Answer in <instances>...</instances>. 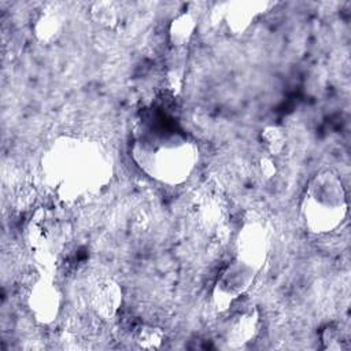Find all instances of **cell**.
<instances>
[{
  "label": "cell",
  "instance_id": "30bf717a",
  "mask_svg": "<svg viewBox=\"0 0 351 351\" xmlns=\"http://www.w3.org/2000/svg\"><path fill=\"white\" fill-rule=\"evenodd\" d=\"M197 27L196 19L191 12L177 14L169 23V40L174 47L186 45Z\"/></svg>",
  "mask_w": 351,
  "mask_h": 351
},
{
  "label": "cell",
  "instance_id": "4fadbf2b",
  "mask_svg": "<svg viewBox=\"0 0 351 351\" xmlns=\"http://www.w3.org/2000/svg\"><path fill=\"white\" fill-rule=\"evenodd\" d=\"M319 341H321V347L329 351H340V350L350 348V343L347 340L344 330L336 322L326 324L319 330Z\"/></svg>",
  "mask_w": 351,
  "mask_h": 351
},
{
  "label": "cell",
  "instance_id": "7c38bea8",
  "mask_svg": "<svg viewBox=\"0 0 351 351\" xmlns=\"http://www.w3.org/2000/svg\"><path fill=\"white\" fill-rule=\"evenodd\" d=\"M261 144L265 154L270 156L280 155L287 145L285 130L278 125H267L261 132Z\"/></svg>",
  "mask_w": 351,
  "mask_h": 351
},
{
  "label": "cell",
  "instance_id": "ba28073f",
  "mask_svg": "<svg viewBox=\"0 0 351 351\" xmlns=\"http://www.w3.org/2000/svg\"><path fill=\"white\" fill-rule=\"evenodd\" d=\"M93 311L104 319H111L122 306V289L111 278H103L95 284L90 292Z\"/></svg>",
  "mask_w": 351,
  "mask_h": 351
},
{
  "label": "cell",
  "instance_id": "2e32d148",
  "mask_svg": "<svg viewBox=\"0 0 351 351\" xmlns=\"http://www.w3.org/2000/svg\"><path fill=\"white\" fill-rule=\"evenodd\" d=\"M258 169H259V173H261V176H262L263 178H266V180L271 178V177L276 174V171H277L273 156H270V155H267V154H263V155L258 159Z\"/></svg>",
  "mask_w": 351,
  "mask_h": 351
},
{
  "label": "cell",
  "instance_id": "e0dca14e",
  "mask_svg": "<svg viewBox=\"0 0 351 351\" xmlns=\"http://www.w3.org/2000/svg\"><path fill=\"white\" fill-rule=\"evenodd\" d=\"M167 89H170L174 95H177L182 88V73L178 70H170L166 77Z\"/></svg>",
  "mask_w": 351,
  "mask_h": 351
},
{
  "label": "cell",
  "instance_id": "9a60e30c",
  "mask_svg": "<svg viewBox=\"0 0 351 351\" xmlns=\"http://www.w3.org/2000/svg\"><path fill=\"white\" fill-rule=\"evenodd\" d=\"M92 18L104 27H114L119 21V8L112 1H97L90 8Z\"/></svg>",
  "mask_w": 351,
  "mask_h": 351
},
{
  "label": "cell",
  "instance_id": "5bb4252c",
  "mask_svg": "<svg viewBox=\"0 0 351 351\" xmlns=\"http://www.w3.org/2000/svg\"><path fill=\"white\" fill-rule=\"evenodd\" d=\"M134 343L144 350H158L165 341V333L160 328L141 324L133 332Z\"/></svg>",
  "mask_w": 351,
  "mask_h": 351
},
{
  "label": "cell",
  "instance_id": "7a4b0ae2",
  "mask_svg": "<svg viewBox=\"0 0 351 351\" xmlns=\"http://www.w3.org/2000/svg\"><path fill=\"white\" fill-rule=\"evenodd\" d=\"M47 171L64 197L77 199L107 181L111 163L97 143L63 138L49 149Z\"/></svg>",
  "mask_w": 351,
  "mask_h": 351
},
{
  "label": "cell",
  "instance_id": "277c9868",
  "mask_svg": "<svg viewBox=\"0 0 351 351\" xmlns=\"http://www.w3.org/2000/svg\"><path fill=\"white\" fill-rule=\"evenodd\" d=\"M259 269L234 256L219 273L211 288V303L218 313H226L250 291Z\"/></svg>",
  "mask_w": 351,
  "mask_h": 351
},
{
  "label": "cell",
  "instance_id": "52a82bcc",
  "mask_svg": "<svg viewBox=\"0 0 351 351\" xmlns=\"http://www.w3.org/2000/svg\"><path fill=\"white\" fill-rule=\"evenodd\" d=\"M26 304L32 317L37 322L47 325L56 319L60 311L62 295L51 280L37 278L29 287Z\"/></svg>",
  "mask_w": 351,
  "mask_h": 351
},
{
  "label": "cell",
  "instance_id": "8fae6325",
  "mask_svg": "<svg viewBox=\"0 0 351 351\" xmlns=\"http://www.w3.org/2000/svg\"><path fill=\"white\" fill-rule=\"evenodd\" d=\"M62 32V19L55 11H43L33 23V33L43 44H51L58 40Z\"/></svg>",
  "mask_w": 351,
  "mask_h": 351
},
{
  "label": "cell",
  "instance_id": "6da1fadb",
  "mask_svg": "<svg viewBox=\"0 0 351 351\" xmlns=\"http://www.w3.org/2000/svg\"><path fill=\"white\" fill-rule=\"evenodd\" d=\"M132 156L148 177L177 185L191 176L199 155L196 145L176 129L148 125L136 137Z\"/></svg>",
  "mask_w": 351,
  "mask_h": 351
},
{
  "label": "cell",
  "instance_id": "8992f818",
  "mask_svg": "<svg viewBox=\"0 0 351 351\" xmlns=\"http://www.w3.org/2000/svg\"><path fill=\"white\" fill-rule=\"evenodd\" d=\"M226 313H230L223 330V341L228 347L240 348L251 343L256 337L261 326L258 307L255 304L239 306L237 302Z\"/></svg>",
  "mask_w": 351,
  "mask_h": 351
},
{
  "label": "cell",
  "instance_id": "3957f363",
  "mask_svg": "<svg viewBox=\"0 0 351 351\" xmlns=\"http://www.w3.org/2000/svg\"><path fill=\"white\" fill-rule=\"evenodd\" d=\"M347 211L346 188L335 171L321 170L308 180L300 199V218L308 232H335L344 222Z\"/></svg>",
  "mask_w": 351,
  "mask_h": 351
},
{
  "label": "cell",
  "instance_id": "9c48e42d",
  "mask_svg": "<svg viewBox=\"0 0 351 351\" xmlns=\"http://www.w3.org/2000/svg\"><path fill=\"white\" fill-rule=\"evenodd\" d=\"M266 3L261 1H236L230 3L226 10V23L232 33H244L255 18L266 8Z\"/></svg>",
  "mask_w": 351,
  "mask_h": 351
},
{
  "label": "cell",
  "instance_id": "5b68a950",
  "mask_svg": "<svg viewBox=\"0 0 351 351\" xmlns=\"http://www.w3.org/2000/svg\"><path fill=\"white\" fill-rule=\"evenodd\" d=\"M270 248V236L261 219H245L236 237V256L250 265L263 267Z\"/></svg>",
  "mask_w": 351,
  "mask_h": 351
}]
</instances>
